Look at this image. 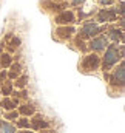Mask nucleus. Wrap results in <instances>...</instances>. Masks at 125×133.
<instances>
[{"label": "nucleus", "mask_w": 125, "mask_h": 133, "mask_svg": "<svg viewBox=\"0 0 125 133\" xmlns=\"http://www.w3.org/2000/svg\"><path fill=\"white\" fill-rule=\"evenodd\" d=\"M117 59H119L117 48H116V46H110V48L107 50V53H105V64H103V66H105V68H110L111 65H114V64L117 62Z\"/></svg>", "instance_id": "f257e3e1"}, {"label": "nucleus", "mask_w": 125, "mask_h": 133, "mask_svg": "<svg viewBox=\"0 0 125 133\" xmlns=\"http://www.w3.org/2000/svg\"><path fill=\"white\" fill-rule=\"evenodd\" d=\"M99 65V57L96 54H91V56H87L85 61H84V68L87 70H91V68H96Z\"/></svg>", "instance_id": "f03ea898"}, {"label": "nucleus", "mask_w": 125, "mask_h": 133, "mask_svg": "<svg viewBox=\"0 0 125 133\" xmlns=\"http://www.w3.org/2000/svg\"><path fill=\"white\" fill-rule=\"evenodd\" d=\"M91 48L93 50H102L105 45H107V39L105 37H97V39H94V40H91Z\"/></svg>", "instance_id": "7ed1b4c3"}, {"label": "nucleus", "mask_w": 125, "mask_h": 133, "mask_svg": "<svg viewBox=\"0 0 125 133\" xmlns=\"http://www.w3.org/2000/svg\"><path fill=\"white\" fill-rule=\"evenodd\" d=\"M99 31V28H97V25L96 23H87L85 26H84V30H82V33L85 34V36H93Z\"/></svg>", "instance_id": "20e7f679"}, {"label": "nucleus", "mask_w": 125, "mask_h": 133, "mask_svg": "<svg viewBox=\"0 0 125 133\" xmlns=\"http://www.w3.org/2000/svg\"><path fill=\"white\" fill-rule=\"evenodd\" d=\"M73 20H74L73 12H63V14H60V16L56 19L57 23H68V22H73Z\"/></svg>", "instance_id": "39448f33"}, {"label": "nucleus", "mask_w": 125, "mask_h": 133, "mask_svg": "<svg viewBox=\"0 0 125 133\" xmlns=\"http://www.w3.org/2000/svg\"><path fill=\"white\" fill-rule=\"evenodd\" d=\"M99 20L105 22V20H114V12L113 11H102L99 14Z\"/></svg>", "instance_id": "423d86ee"}, {"label": "nucleus", "mask_w": 125, "mask_h": 133, "mask_svg": "<svg viewBox=\"0 0 125 133\" xmlns=\"http://www.w3.org/2000/svg\"><path fill=\"white\" fill-rule=\"evenodd\" d=\"M43 127H46V122L40 116H37L36 119H32V129L34 130H39V129H43Z\"/></svg>", "instance_id": "0eeeda50"}, {"label": "nucleus", "mask_w": 125, "mask_h": 133, "mask_svg": "<svg viewBox=\"0 0 125 133\" xmlns=\"http://www.w3.org/2000/svg\"><path fill=\"white\" fill-rule=\"evenodd\" d=\"M116 81H119V84H121V85L124 84V65H121V66H119V70L116 71L114 79H113V84H116Z\"/></svg>", "instance_id": "6e6552de"}, {"label": "nucleus", "mask_w": 125, "mask_h": 133, "mask_svg": "<svg viewBox=\"0 0 125 133\" xmlns=\"http://www.w3.org/2000/svg\"><path fill=\"white\" fill-rule=\"evenodd\" d=\"M19 111H20L22 115H32V113H34V107H32V105H23V107L19 108Z\"/></svg>", "instance_id": "1a4fd4ad"}, {"label": "nucleus", "mask_w": 125, "mask_h": 133, "mask_svg": "<svg viewBox=\"0 0 125 133\" xmlns=\"http://www.w3.org/2000/svg\"><path fill=\"white\" fill-rule=\"evenodd\" d=\"M57 33H59L60 37H70L71 33H74V30H73V28H60Z\"/></svg>", "instance_id": "9d476101"}, {"label": "nucleus", "mask_w": 125, "mask_h": 133, "mask_svg": "<svg viewBox=\"0 0 125 133\" xmlns=\"http://www.w3.org/2000/svg\"><path fill=\"white\" fill-rule=\"evenodd\" d=\"M2 133H14V127L6 122H2Z\"/></svg>", "instance_id": "9b49d317"}, {"label": "nucleus", "mask_w": 125, "mask_h": 133, "mask_svg": "<svg viewBox=\"0 0 125 133\" xmlns=\"http://www.w3.org/2000/svg\"><path fill=\"white\" fill-rule=\"evenodd\" d=\"M3 59H2V64H3V66H9L11 65V57L8 56V54H5V56H2Z\"/></svg>", "instance_id": "f8f14e48"}, {"label": "nucleus", "mask_w": 125, "mask_h": 133, "mask_svg": "<svg viewBox=\"0 0 125 133\" xmlns=\"http://www.w3.org/2000/svg\"><path fill=\"white\" fill-rule=\"evenodd\" d=\"M3 107H5V108H8V110H11V108H14V102L5 99V101H3Z\"/></svg>", "instance_id": "ddd939ff"}, {"label": "nucleus", "mask_w": 125, "mask_h": 133, "mask_svg": "<svg viewBox=\"0 0 125 133\" xmlns=\"http://www.w3.org/2000/svg\"><path fill=\"white\" fill-rule=\"evenodd\" d=\"M25 84H26V77H22L17 81V87H25Z\"/></svg>", "instance_id": "4468645a"}, {"label": "nucleus", "mask_w": 125, "mask_h": 133, "mask_svg": "<svg viewBox=\"0 0 125 133\" xmlns=\"http://www.w3.org/2000/svg\"><path fill=\"white\" fill-rule=\"evenodd\" d=\"M9 91H11V85L8 84V85H5V87H3V93H5V95H8Z\"/></svg>", "instance_id": "2eb2a0df"}, {"label": "nucleus", "mask_w": 125, "mask_h": 133, "mask_svg": "<svg viewBox=\"0 0 125 133\" xmlns=\"http://www.w3.org/2000/svg\"><path fill=\"white\" fill-rule=\"evenodd\" d=\"M26 125H28V119H22L19 122V127H26Z\"/></svg>", "instance_id": "dca6fc26"}, {"label": "nucleus", "mask_w": 125, "mask_h": 133, "mask_svg": "<svg viewBox=\"0 0 125 133\" xmlns=\"http://www.w3.org/2000/svg\"><path fill=\"white\" fill-rule=\"evenodd\" d=\"M19 43H20V39H14L12 40V45H19Z\"/></svg>", "instance_id": "f3484780"}, {"label": "nucleus", "mask_w": 125, "mask_h": 133, "mask_svg": "<svg viewBox=\"0 0 125 133\" xmlns=\"http://www.w3.org/2000/svg\"><path fill=\"white\" fill-rule=\"evenodd\" d=\"M17 116V113H11V115H8V118H16Z\"/></svg>", "instance_id": "a211bd4d"}, {"label": "nucleus", "mask_w": 125, "mask_h": 133, "mask_svg": "<svg viewBox=\"0 0 125 133\" xmlns=\"http://www.w3.org/2000/svg\"><path fill=\"white\" fill-rule=\"evenodd\" d=\"M80 2H82V0H73V3H74V5H79Z\"/></svg>", "instance_id": "6ab92c4d"}, {"label": "nucleus", "mask_w": 125, "mask_h": 133, "mask_svg": "<svg viewBox=\"0 0 125 133\" xmlns=\"http://www.w3.org/2000/svg\"><path fill=\"white\" fill-rule=\"evenodd\" d=\"M100 2H102V3H110L111 0H100Z\"/></svg>", "instance_id": "aec40b11"}, {"label": "nucleus", "mask_w": 125, "mask_h": 133, "mask_svg": "<svg viewBox=\"0 0 125 133\" xmlns=\"http://www.w3.org/2000/svg\"><path fill=\"white\" fill-rule=\"evenodd\" d=\"M19 133H31V132H19Z\"/></svg>", "instance_id": "412c9836"}, {"label": "nucleus", "mask_w": 125, "mask_h": 133, "mask_svg": "<svg viewBox=\"0 0 125 133\" xmlns=\"http://www.w3.org/2000/svg\"><path fill=\"white\" fill-rule=\"evenodd\" d=\"M50 133H53V132H50Z\"/></svg>", "instance_id": "4be33fe9"}]
</instances>
